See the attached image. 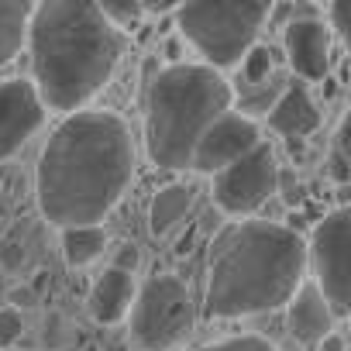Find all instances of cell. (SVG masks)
I'll return each instance as SVG.
<instances>
[{"label": "cell", "mask_w": 351, "mask_h": 351, "mask_svg": "<svg viewBox=\"0 0 351 351\" xmlns=\"http://www.w3.org/2000/svg\"><path fill=\"white\" fill-rule=\"evenodd\" d=\"M234 90L224 73L204 62H176L148 86L145 104V148L158 169L180 172L193 165L200 138L231 114Z\"/></svg>", "instance_id": "277c9868"}, {"label": "cell", "mask_w": 351, "mask_h": 351, "mask_svg": "<svg viewBox=\"0 0 351 351\" xmlns=\"http://www.w3.org/2000/svg\"><path fill=\"white\" fill-rule=\"evenodd\" d=\"M100 11H104V18H107L117 32L134 28V25L145 18V4H138V0H124V4H100Z\"/></svg>", "instance_id": "44dd1931"}, {"label": "cell", "mask_w": 351, "mask_h": 351, "mask_svg": "<svg viewBox=\"0 0 351 351\" xmlns=\"http://www.w3.org/2000/svg\"><path fill=\"white\" fill-rule=\"evenodd\" d=\"M49 107L42 104L32 80H4L0 83V162L11 158L42 124Z\"/></svg>", "instance_id": "30bf717a"}, {"label": "cell", "mask_w": 351, "mask_h": 351, "mask_svg": "<svg viewBox=\"0 0 351 351\" xmlns=\"http://www.w3.org/2000/svg\"><path fill=\"white\" fill-rule=\"evenodd\" d=\"M272 18V4H252V0H200V4H180L176 25L183 38L204 56V66L224 73L255 49L258 32Z\"/></svg>", "instance_id": "5b68a950"}, {"label": "cell", "mask_w": 351, "mask_h": 351, "mask_svg": "<svg viewBox=\"0 0 351 351\" xmlns=\"http://www.w3.org/2000/svg\"><path fill=\"white\" fill-rule=\"evenodd\" d=\"M282 52L300 80H324L330 66V28L324 18H303L282 28Z\"/></svg>", "instance_id": "8fae6325"}, {"label": "cell", "mask_w": 351, "mask_h": 351, "mask_svg": "<svg viewBox=\"0 0 351 351\" xmlns=\"http://www.w3.org/2000/svg\"><path fill=\"white\" fill-rule=\"evenodd\" d=\"M337 158L351 169V110L344 114V121L337 128Z\"/></svg>", "instance_id": "cb8c5ba5"}, {"label": "cell", "mask_w": 351, "mask_h": 351, "mask_svg": "<svg viewBox=\"0 0 351 351\" xmlns=\"http://www.w3.org/2000/svg\"><path fill=\"white\" fill-rule=\"evenodd\" d=\"M317 351H344V341H341L337 334H330V337H324V341L317 344Z\"/></svg>", "instance_id": "484cf974"}, {"label": "cell", "mask_w": 351, "mask_h": 351, "mask_svg": "<svg viewBox=\"0 0 351 351\" xmlns=\"http://www.w3.org/2000/svg\"><path fill=\"white\" fill-rule=\"evenodd\" d=\"M279 190V162L276 152L262 141L255 152L214 176V204L228 217H248Z\"/></svg>", "instance_id": "ba28073f"}, {"label": "cell", "mask_w": 351, "mask_h": 351, "mask_svg": "<svg viewBox=\"0 0 351 351\" xmlns=\"http://www.w3.org/2000/svg\"><path fill=\"white\" fill-rule=\"evenodd\" d=\"M35 4L25 0H0V66L14 62V56L28 42V21Z\"/></svg>", "instance_id": "2e32d148"}, {"label": "cell", "mask_w": 351, "mask_h": 351, "mask_svg": "<svg viewBox=\"0 0 351 351\" xmlns=\"http://www.w3.org/2000/svg\"><path fill=\"white\" fill-rule=\"evenodd\" d=\"M83 351H100V348H97V344H86V348H83Z\"/></svg>", "instance_id": "83f0119b"}, {"label": "cell", "mask_w": 351, "mask_h": 351, "mask_svg": "<svg viewBox=\"0 0 351 351\" xmlns=\"http://www.w3.org/2000/svg\"><path fill=\"white\" fill-rule=\"evenodd\" d=\"M262 145V134H258V124L252 117H245L241 110H231L224 114L197 145L193 152V172H204V176H217L224 172L228 165H234L238 158H245L248 152H255Z\"/></svg>", "instance_id": "9c48e42d"}, {"label": "cell", "mask_w": 351, "mask_h": 351, "mask_svg": "<svg viewBox=\"0 0 351 351\" xmlns=\"http://www.w3.org/2000/svg\"><path fill=\"white\" fill-rule=\"evenodd\" d=\"M286 327L306 348H317L324 337H330V330H334V310L324 300V293L317 289V282H303L296 289V296L286 306Z\"/></svg>", "instance_id": "7c38bea8"}, {"label": "cell", "mask_w": 351, "mask_h": 351, "mask_svg": "<svg viewBox=\"0 0 351 351\" xmlns=\"http://www.w3.org/2000/svg\"><path fill=\"white\" fill-rule=\"evenodd\" d=\"M107 248V231L104 228H69L62 231V258L73 269L90 265L93 258H100Z\"/></svg>", "instance_id": "e0dca14e"}, {"label": "cell", "mask_w": 351, "mask_h": 351, "mask_svg": "<svg viewBox=\"0 0 351 351\" xmlns=\"http://www.w3.org/2000/svg\"><path fill=\"white\" fill-rule=\"evenodd\" d=\"M134 180V141L110 110L69 114L42 148L35 193L59 231L100 228Z\"/></svg>", "instance_id": "6da1fadb"}, {"label": "cell", "mask_w": 351, "mask_h": 351, "mask_svg": "<svg viewBox=\"0 0 351 351\" xmlns=\"http://www.w3.org/2000/svg\"><path fill=\"white\" fill-rule=\"evenodd\" d=\"M327 21H330V28L341 35V42H344L348 56H351V0L330 4V8H327Z\"/></svg>", "instance_id": "603a6c76"}, {"label": "cell", "mask_w": 351, "mask_h": 351, "mask_svg": "<svg viewBox=\"0 0 351 351\" xmlns=\"http://www.w3.org/2000/svg\"><path fill=\"white\" fill-rule=\"evenodd\" d=\"M32 300H35V293H32L28 286H25V289H14V293H11V303H18V306H28Z\"/></svg>", "instance_id": "4316f807"}, {"label": "cell", "mask_w": 351, "mask_h": 351, "mask_svg": "<svg viewBox=\"0 0 351 351\" xmlns=\"http://www.w3.org/2000/svg\"><path fill=\"white\" fill-rule=\"evenodd\" d=\"M306 248L313 282L330 303L334 317H351V204L327 214L313 228Z\"/></svg>", "instance_id": "52a82bcc"}, {"label": "cell", "mask_w": 351, "mask_h": 351, "mask_svg": "<svg viewBox=\"0 0 351 351\" xmlns=\"http://www.w3.org/2000/svg\"><path fill=\"white\" fill-rule=\"evenodd\" d=\"M197 306L180 276H152L131 306V341L138 351H169L193 334Z\"/></svg>", "instance_id": "8992f818"}, {"label": "cell", "mask_w": 351, "mask_h": 351, "mask_svg": "<svg viewBox=\"0 0 351 351\" xmlns=\"http://www.w3.org/2000/svg\"><path fill=\"white\" fill-rule=\"evenodd\" d=\"M197 204V190L190 183H169L155 193L152 207H148V231L155 238H165L176 224H180Z\"/></svg>", "instance_id": "9a60e30c"}, {"label": "cell", "mask_w": 351, "mask_h": 351, "mask_svg": "<svg viewBox=\"0 0 351 351\" xmlns=\"http://www.w3.org/2000/svg\"><path fill=\"white\" fill-rule=\"evenodd\" d=\"M265 121H269V128L276 134L306 138V134H313L320 128V110H317V104H313V97H310V90L303 83H289Z\"/></svg>", "instance_id": "5bb4252c"}, {"label": "cell", "mask_w": 351, "mask_h": 351, "mask_svg": "<svg viewBox=\"0 0 351 351\" xmlns=\"http://www.w3.org/2000/svg\"><path fill=\"white\" fill-rule=\"evenodd\" d=\"M193 351H276V344H269L265 337H255V334H234V337H221V341L200 344Z\"/></svg>", "instance_id": "ffe728a7"}, {"label": "cell", "mask_w": 351, "mask_h": 351, "mask_svg": "<svg viewBox=\"0 0 351 351\" xmlns=\"http://www.w3.org/2000/svg\"><path fill=\"white\" fill-rule=\"evenodd\" d=\"M138 300V289H134V276L121 272V269H107L97 276V282L90 286V296H86V306H90V317L97 324H121L131 306Z\"/></svg>", "instance_id": "4fadbf2b"}, {"label": "cell", "mask_w": 351, "mask_h": 351, "mask_svg": "<svg viewBox=\"0 0 351 351\" xmlns=\"http://www.w3.org/2000/svg\"><path fill=\"white\" fill-rule=\"evenodd\" d=\"M138 265H141V252H138L134 245H124V248L117 252V258H114V269H121V272H128V276H134Z\"/></svg>", "instance_id": "d4e9b609"}, {"label": "cell", "mask_w": 351, "mask_h": 351, "mask_svg": "<svg viewBox=\"0 0 351 351\" xmlns=\"http://www.w3.org/2000/svg\"><path fill=\"white\" fill-rule=\"evenodd\" d=\"M289 83H262V86H245V93L238 97V104H241V110H245V117H252V114H265L269 117V110L276 107V100L282 97V90H286Z\"/></svg>", "instance_id": "ac0fdd59"}, {"label": "cell", "mask_w": 351, "mask_h": 351, "mask_svg": "<svg viewBox=\"0 0 351 351\" xmlns=\"http://www.w3.org/2000/svg\"><path fill=\"white\" fill-rule=\"evenodd\" d=\"M310 269L306 241L272 221L228 224L210 245L207 265V317L231 320L289 306Z\"/></svg>", "instance_id": "3957f363"}, {"label": "cell", "mask_w": 351, "mask_h": 351, "mask_svg": "<svg viewBox=\"0 0 351 351\" xmlns=\"http://www.w3.org/2000/svg\"><path fill=\"white\" fill-rule=\"evenodd\" d=\"M272 69H276V59H272V49L269 45H255L245 62H241V73H245V86H262L272 80Z\"/></svg>", "instance_id": "d6986e66"}, {"label": "cell", "mask_w": 351, "mask_h": 351, "mask_svg": "<svg viewBox=\"0 0 351 351\" xmlns=\"http://www.w3.org/2000/svg\"><path fill=\"white\" fill-rule=\"evenodd\" d=\"M21 334H25L21 310L18 306H4V310H0V351H14Z\"/></svg>", "instance_id": "7402d4cb"}, {"label": "cell", "mask_w": 351, "mask_h": 351, "mask_svg": "<svg viewBox=\"0 0 351 351\" xmlns=\"http://www.w3.org/2000/svg\"><path fill=\"white\" fill-rule=\"evenodd\" d=\"M32 83L49 110L80 114L114 76L124 38L97 4L45 0L28 21Z\"/></svg>", "instance_id": "7a4b0ae2"}]
</instances>
